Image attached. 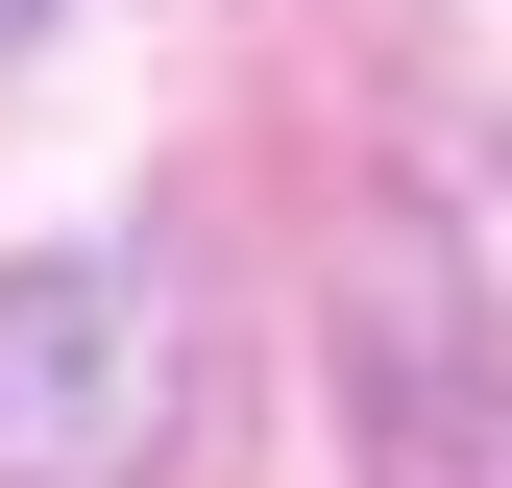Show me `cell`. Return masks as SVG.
<instances>
[{
    "instance_id": "1",
    "label": "cell",
    "mask_w": 512,
    "mask_h": 488,
    "mask_svg": "<svg viewBox=\"0 0 512 488\" xmlns=\"http://www.w3.org/2000/svg\"><path fill=\"white\" fill-rule=\"evenodd\" d=\"M196 415V318L147 244H25L0 269V488H147Z\"/></svg>"
},
{
    "instance_id": "2",
    "label": "cell",
    "mask_w": 512,
    "mask_h": 488,
    "mask_svg": "<svg viewBox=\"0 0 512 488\" xmlns=\"http://www.w3.org/2000/svg\"><path fill=\"white\" fill-rule=\"evenodd\" d=\"M391 440H415V488H512V293L439 342V391H391Z\"/></svg>"
},
{
    "instance_id": "3",
    "label": "cell",
    "mask_w": 512,
    "mask_h": 488,
    "mask_svg": "<svg viewBox=\"0 0 512 488\" xmlns=\"http://www.w3.org/2000/svg\"><path fill=\"white\" fill-rule=\"evenodd\" d=\"M25 25H49V0H0V49H25Z\"/></svg>"
}]
</instances>
